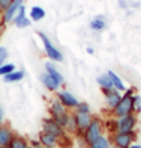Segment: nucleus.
<instances>
[{"label":"nucleus","instance_id":"obj_21","mask_svg":"<svg viewBox=\"0 0 141 148\" xmlns=\"http://www.w3.org/2000/svg\"><path fill=\"white\" fill-rule=\"evenodd\" d=\"M105 20L102 17H96V18H93L92 21H90V29L92 30H95V32H101V30H104L105 29Z\"/></svg>","mask_w":141,"mask_h":148},{"label":"nucleus","instance_id":"obj_2","mask_svg":"<svg viewBox=\"0 0 141 148\" xmlns=\"http://www.w3.org/2000/svg\"><path fill=\"white\" fill-rule=\"evenodd\" d=\"M135 94V89L131 88V89H126V94L122 95L120 98L119 104L113 109V115L114 116H123V115H128V113L134 112V98L132 95Z\"/></svg>","mask_w":141,"mask_h":148},{"label":"nucleus","instance_id":"obj_26","mask_svg":"<svg viewBox=\"0 0 141 148\" xmlns=\"http://www.w3.org/2000/svg\"><path fill=\"white\" fill-rule=\"evenodd\" d=\"M26 17V6H24V3L20 6V9H18V12H17V15H15V18H14V23H17V21H20V20H23Z\"/></svg>","mask_w":141,"mask_h":148},{"label":"nucleus","instance_id":"obj_24","mask_svg":"<svg viewBox=\"0 0 141 148\" xmlns=\"http://www.w3.org/2000/svg\"><path fill=\"white\" fill-rule=\"evenodd\" d=\"M15 70V65L14 64H3L2 66H0V76H6V74H9V73H12V71H14Z\"/></svg>","mask_w":141,"mask_h":148},{"label":"nucleus","instance_id":"obj_20","mask_svg":"<svg viewBox=\"0 0 141 148\" xmlns=\"http://www.w3.org/2000/svg\"><path fill=\"white\" fill-rule=\"evenodd\" d=\"M23 77H24V71H18V70H14L12 73L6 74V76H3L5 82H8V83H12V82H20V80H23Z\"/></svg>","mask_w":141,"mask_h":148},{"label":"nucleus","instance_id":"obj_34","mask_svg":"<svg viewBox=\"0 0 141 148\" xmlns=\"http://www.w3.org/2000/svg\"><path fill=\"white\" fill-rule=\"evenodd\" d=\"M0 124H3V112H2V107H0Z\"/></svg>","mask_w":141,"mask_h":148},{"label":"nucleus","instance_id":"obj_14","mask_svg":"<svg viewBox=\"0 0 141 148\" xmlns=\"http://www.w3.org/2000/svg\"><path fill=\"white\" fill-rule=\"evenodd\" d=\"M39 140H41V144L44 147H50V145H57L59 139L56 136H53V134L47 133V132H41V134H39Z\"/></svg>","mask_w":141,"mask_h":148},{"label":"nucleus","instance_id":"obj_39","mask_svg":"<svg viewBox=\"0 0 141 148\" xmlns=\"http://www.w3.org/2000/svg\"><path fill=\"white\" fill-rule=\"evenodd\" d=\"M0 148H11V145H8V147H0Z\"/></svg>","mask_w":141,"mask_h":148},{"label":"nucleus","instance_id":"obj_5","mask_svg":"<svg viewBox=\"0 0 141 148\" xmlns=\"http://www.w3.org/2000/svg\"><path fill=\"white\" fill-rule=\"evenodd\" d=\"M111 142L114 145L122 147V148H129L132 142H135V132H131V133L116 132V133H113Z\"/></svg>","mask_w":141,"mask_h":148},{"label":"nucleus","instance_id":"obj_13","mask_svg":"<svg viewBox=\"0 0 141 148\" xmlns=\"http://www.w3.org/2000/svg\"><path fill=\"white\" fill-rule=\"evenodd\" d=\"M68 112V109L62 104V101L57 98V100H54V101L51 103V106H50V113H51V116H57V115H63V113H66Z\"/></svg>","mask_w":141,"mask_h":148},{"label":"nucleus","instance_id":"obj_17","mask_svg":"<svg viewBox=\"0 0 141 148\" xmlns=\"http://www.w3.org/2000/svg\"><path fill=\"white\" fill-rule=\"evenodd\" d=\"M45 70H47V73H48L51 77H54V79L57 80V82H59L60 85L63 83V76L59 73V70H57L56 66L51 64V62H47V64H45Z\"/></svg>","mask_w":141,"mask_h":148},{"label":"nucleus","instance_id":"obj_15","mask_svg":"<svg viewBox=\"0 0 141 148\" xmlns=\"http://www.w3.org/2000/svg\"><path fill=\"white\" fill-rule=\"evenodd\" d=\"M98 85H99V88L102 89V91H110L114 88V85L111 82V79L108 74H102V76H99L98 77Z\"/></svg>","mask_w":141,"mask_h":148},{"label":"nucleus","instance_id":"obj_8","mask_svg":"<svg viewBox=\"0 0 141 148\" xmlns=\"http://www.w3.org/2000/svg\"><path fill=\"white\" fill-rule=\"evenodd\" d=\"M104 95H105V104L111 110L119 104L120 98H122V94H120V91L116 89V88H113L110 91H104Z\"/></svg>","mask_w":141,"mask_h":148},{"label":"nucleus","instance_id":"obj_6","mask_svg":"<svg viewBox=\"0 0 141 148\" xmlns=\"http://www.w3.org/2000/svg\"><path fill=\"white\" fill-rule=\"evenodd\" d=\"M42 132L50 133V134H53V136H56L57 139H59L60 136H63V134L66 133L63 127L60 125L59 123H56V121L53 119V118L44 119V123H42Z\"/></svg>","mask_w":141,"mask_h":148},{"label":"nucleus","instance_id":"obj_4","mask_svg":"<svg viewBox=\"0 0 141 148\" xmlns=\"http://www.w3.org/2000/svg\"><path fill=\"white\" fill-rule=\"evenodd\" d=\"M38 36L42 39V44H44V50L47 53V58H50L51 60H54V62H62L63 60V55L59 51V49H56L53 42L50 41V38L45 35L44 32H38Z\"/></svg>","mask_w":141,"mask_h":148},{"label":"nucleus","instance_id":"obj_33","mask_svg":"<svg viewBox=\"0 0 141 148\" xmlns=\"http://www.w3.org/2000/svg\"><path fill=\"white\" fill-rule=\"evenodd\" d=\"M119 5L122 6V8H126V2H125V0H119Z\"/></svg>","mask_w":141,"mask_h":148},{"label":"nucleus","instance_id":"obj_29","mask_svg":"<svg viewBox=\"0 0 141 148\" xmlns=\"http://www.w3.org/2000/svg\"><path fill=\"white\" fill-rule=\"evenodd\" d=\"M6 59H8V50H6V47L0 45V66L6 62Z\"/></svg>","mask_w":141,"mask_h":148},{"label":"nucleus","instance_id":"obj_25","mask_svg":"<svg viewBox=\"0 0 141 148\" xmlns=\"http://www.w3.org/2000/svg\"><path fill=\"white\" fill-rule=\"evenodd\" d=\"M132 98H134V112H135V113H140V112H141V97L134 94Z\"/></svg>","mask_w":141,"mask_h":148},{"label":"nucleus","instance_id":"obj_32","mask_svg":"<svg viewBox=\"0 0 141 148\" xmlns=\"http://www.w3.org/2000/svg\"><path fill=\"white\" fill-rule=\"evenodd\" d=\"M5 29H6V23L2 20V21H0V35H2V32H5Z\"/></svg>","mask_w":141,"mask_h":148},{"label":"nucleus","instance_id":"obj_23","mask_svg":"<svg viewBox=\"0 0 141 148\" xmlns=\"http://www.w3.org/2000/svg\"><path fill=\"white\" fill-rule=\"evenodd\" d=\"M11 148H30V145L24 138L14 136V139H12V142H11Z\"/></svg>","mask_w":141,"mask_h":148},{"label":"nucleus","instance_id":"obj_11","mask_svg":"<svg viewBox=\"0 0 141 148\" xmlns=\"http://www.w3.org/2000/svg\"><path fill=\"white\" fill-rule=\"evenodd\" d=\"M14 132L9 125H3L0 124V147H8L11 145L12 139H14Z\"/></svg>","mask_w":141,"mask_h":148},{"label":"nucleus","instance_id":"obj_38","mask_svg":"<svg viewBox=\"0 0 141 148\" xmlns=\"http://www.w3.org/2000/svg\"><path fill=\"white\" fill-rule=\"evenodd\" d=\"M110 148H122V147H119V145H114V144H113V145H111Z\"/></svg>","mask_w":141,"mask_h":148},{"label":"nucleus","instance_id":"obj_28","mask_svg":"<svg viewBox=\"0 0 141 148\" xmlns=\"http://www.w3.org/2000/svg\"><path fill=\"white\" fill-rule=\"evenodd\" d=\"M30 23H32V20H30V18H27V17H24L23 20H20V21H17V23H14V24L17 26V27L23 29V27H29Z\"/></svg>","mask_w":141,"mask_h":148},{"label":"nucleus","instance_id":"obj_31","mask_svg":"<svg viewBox=\"0 0 141 148\" xmlns=\"http://www.w3.org/2000/svg\"><path fill=\"white\" fill-rule=\"evenodd\" d=\"M29 145H30V148H44V145L41 144L39 139H32L29 142Z\"/></svg>","mask_w":141,"mask_h":148},{"label":"nucleus","instance_id":"obj_1","mask_svg":"<svg viewBox=\"0 0 141 148\" xmlns=\"http://www.w3.org/2000/svg\"><path fill=\"white\" fill-rule=\"evenodd\" d=\"M104 129H105V125H104V123H102V119L98 118V116L92 118L89 127H87V129L84 130V133H83L84 144L90 147L99 136H102V134H104Z\"/></svg>","mask_w":141,"mask_h":148},{"label":"nucleus","instance_id":"obj_7","mask_svg":"<svg viewBox=\"0 0 141 148\" xmlns=\"http://www.w3.org/2000/svg\"><path fill=\"white\" fill-rule=\"evenodd\" d=\"M75 116V123H77V134H83L84 130L89 127L90 121H92V115L90 113H80V112H75L74 113Z\"/></svg>","mask_w":141,"mask_h":148},{"label":"nucleus","instance_id":"obj_27","mask_svg":"<svg viewBox=\"0 0 141 148\" xmlns=\"http://www.w3.org/2000/svg\"><path fill=\"white\" fill-rule=\"evenodd\" d=\"M75 112H80V113H90V107L87 103H78V106L75 107Z\"/></svg>","mask_w":141,"mask_h":148},{"label":"nucleus","instance_id":"obj_9","mask_svg":"<svg viewBox=\"0 0 141 148\" xmlns=\"http://www.w3.org/2000/svg\"><path fill=\"white\" fill-rule=\"evenodd\" d=\"M23 5V0H12V3L8 6V9H6L5 12H3V21L8 24V23H11V21H14V18H15V15H17V12H18V9H20V6Z\"/></svg>","mask_w":141,"mask_h":148},{"label":"nucleus","instance_id":"obj_12","mask_svg":"<svg viewBox=\"0 0 141 148\" xmlns=\"http://www.w3.org/2000/svg\"><path fill=\"white\" fill-rule=\"evenodd\" d=\"M41 80H42L44 86H45V88L48 89V91H57V89H59V86H60V83L57 82L54 77H51L48 73L44 74V76L41 77Z\"/></svg>","mask_w":141,"mask_h":148},{"label":"nucleus","instance_id":"obj_35","mask_svg":"<svg viewBox=\"0 0 141 148\" xmlns=\"http://www.w3.org/2000/svg\"><path fill=\"white\" fill-rule=\"evenodd\" d=\"M129 148H141V145H140V144H131Z\"/></svg>","mask_w":141,"mask_h":148},{"label":"nucleus","instance_id":"obj_16","mask_svg":"<svg viewBox=\"0 0 141 148\" xmlns=\"http://www.w3.org/2000/svg\"><path fill=\"white\" fill-rule=\"evenodd\" d=\"M113 144H111V139L108 138V136H99L95 142H93L89 148H110Z\"/></svg>","mask_w":141,"mask_h":148},{"label":"nucleus","instance_id":"obj_30","mask_svg":"<svg viewBox=\"0 0 141 148\" xmlns=\"http://www.w3.org/2000/svg\"><path fill=\"white\" fill-rule=\"evenodd\" d=\"M11 3H12V0H0V14H3Z\"/></svg>","mask_w":141,"mask_h":148},{"label":"nucleus","instance_id":"obj_10","mask_svg":"<svg viewBox=\"0 0 141 148\" xmlns=\"http://www.w3.org/2000/svg\"><path fill=\"white\" fill-rule=\"evenodd\" d=\"M57 98L62 101V104L66 107V109H75V107L78 106V103H80L78 100L68 91H60L57 94Z\"/></svg>","mask_w":141,"mask_h":148},{"label":"nucleus","instance_id":"obj_37","mask_svg":"<svg viewBox=\"0 0 141 148\" xmlns=\"http://www.w3.org/2000/svg\"><path fill=\"white\" fill-rule=\"evenodd\" d=\"M44 148H60V147H57V145H50V147H44Z\"/></svg>","mask_w":141,"mask_h":148},{"label":"nucleus","instance_id":"obj_22","mask_svg":"<svg viewBox=\"0 0 141 148\" xmlns=\"http://www.w3.org/2000/svg\"><path fill=\"white\" fill-rule=\"evenodd\" d=\"M65 132L66 133H77L78 130H77V123H75V116L74 115H69V118H68V121H66V124H65Z\"/></svg>","mask_w":141,"mask_h":148},{"label":"nucleus","instance_id":"obj_19","mask_svg":"<svg viewBox=\"0 0 141 148\" xmlns=\"http://www.w3.org/2000/svg\"><path fill=\"white\" fill-rule=\"evenodd\" d=\"M45 17V11L44 8H41V6H33V8L30 9V20L32 21H41V20Z\"/></svg>","mask_w":141,"mask_h":148},{"label":"nucleus","instance_id":"obj_18","mask_svg":"<svg viewBox=\"0 0 141 148\" xmlns=\"http://www.w3.org/2000/svg\"><path fill=\"white\" fill-rule=\"evenodd\" d=\"M107 74L110 76V79H111V82H113V85H114V88L116 89H119L120 92H123V91H126V88H125V85H123V82H122V79H120L119 76L114 71H107Z\"/></svg>","mask_w":141,"mask_h":148},{"label":"nucleus","instance_id":"obj_3","mask_svg":"<svg viewBox=\"0 0 141 148\" xmlns=\"http://www.w3.org/2000/svg\"><path fill=\"white\" fill-rule=\"evenodd\" d=\"M135 127H137V113L135 112H131L123 116H117V119H116L117 132L131 133V132H135Z\"/></svg>","mask_w":141,"mask_h":148},{"label":"nucleus","instance_id":"obj_36","mask_svg":"<svg viewBox=\"0 0 141 148\" xmlns=\"http://www.w3.org/2000/svg\"><path fill=\"white\" fill-rule=\"evenodd\" d=\"M87 53H89V55H93V49H92V47H87Z\"/></svg>","mask_w":141,"mask_h":148}]
</instances>
